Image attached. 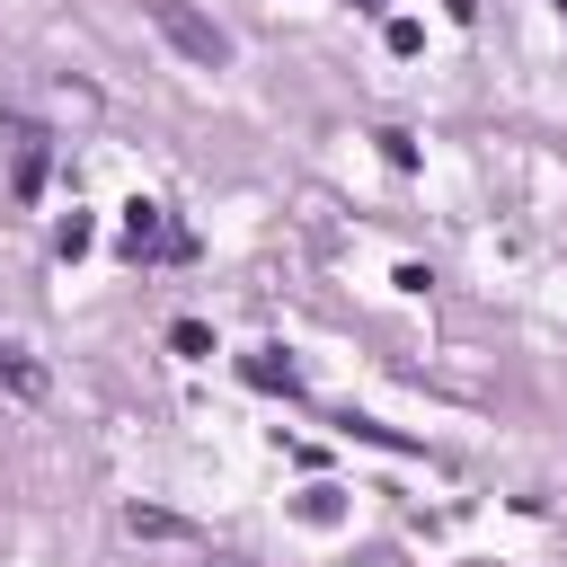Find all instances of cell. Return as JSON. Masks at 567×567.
Returning a JSON list of instances; mask_svg holds the SVG:
<instances>
[{
	"label": "cell",
	"mask_w": 567,
	"mask_h": 567,
	"mask_svg": "<svg viewBox=\"0 0 567 567\" xmlns=\"http://www.w3.org/2000/svg\"><path fill=\"white\" fill-rule=\"evenodd\" d=\"M558 9H567V0H558Z\"/></svg>",
	"instance_id": "cell-8"
},
{
	"label": "cell",
	"mask_w": 567,
	"mask_h": 567,
	"mask_svg": "<svg viewBox=\"0 0 567 567\" xmlns=\"http://www.w3.org/2000/svg\"><path fill=\"white\" fill-rule=\"evenodd\" d=\"M35 186H44V142H27V151H18V195H35Z\"/></svg>",
	"instance_id": "cell-5"
},
{
	"label": "cell",
	"mask_w": 567,
	"mask_h": 567,
	"mask_svg": "<svg viewBox=\"0 0 567 567\" xmlns=\"http://www.w3.org/2000/svg\"><path fill=\"white\" fill-rule=\"evenodd\" d=\"M151 27H159V35L195 62V71H221V62H230V35H221L213 18H195L186 0H151Z\"/></svg>",
	"instance_id": "cell-1"
},
{
	"label": "cell",
	"mask_w": 567,
	"mask_h": 567,
	"mask_svg": "<svg viewBox=\"0 0 567 567\" xmlns=\"http://www.w3.org/2000/svg\"><path fill=\"white\" fill-rule=\"evenodd\" d=\"M124 239H133V257H142V248H177V230L159 221V204H133V221H124Z\"/></svg>",
	"instance_id": "cell-3"
},
{
	"label": "cell",
	"mask_w": 567,
	"mask_h": 567,
	"mask_svg": "<svg viewBox=\"0 0 567 567\" xmlns=\"http://www.w3.org/2000/svg\"><path fill=\"white\" fill-rule=\"evenodd\" d=\"M0 390L9 399H44V363H27L18 346H0Z\"/></svg>",
	"instance_id": "cell-2"
},
{
	"label": "cell",
	"mask_w": 567,
	"mask_h": 567,
	"mask_svg": "<svg viewBox=\"0 0 567 567\" xmlns=\"http://www.w3.org/2000/svg\"><path fill=\"white\" fill-rule=\"evenodd\" d=\"M239 372H248V381H257V390H292V363H275V354H248V363H239Z\"/></svg>",
	"instance_id": "cell-4"
},
{
	"label": "cell",
	"mask_w": 567,
	"mask_h": 567,
	"mask_svg": "<svg viewBox=\"0 0 567 567\" xmlns=\"http://www.w3.org/2000/svg\"><path fill=\"white\" fill-rule=\"evenodd\" d=\"M168 346H177V354H213V328H195V319H177V328H168Z\"/></svg>",
	"instance_id": "cell-6"
},
{
	"label": "cell",
	"mask_w": 567,
	"mask_h": 567,
	"mask_svg": "<svg viewBox=\"0 0 567 567\" xmlns=\"http://www.w3.org/2000/svg\"><path fill=\"white\" fill-rule=\"evenodd\" d=\"M363 9H381V0H363Z\"/></svg>",
	"instance_id": "cell-7"
}]
</instances>
